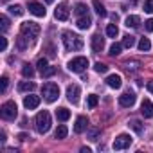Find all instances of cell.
Returning a JSON list of instances; mask_svg holds the SVG:
<instances>
[{"instance_id": "obj_43", "label": "cell", "mask_w": 153, "mask_h": 153, "mask_svg": "<svg viewBox=\"0 0 153 153\" xmlns=\"http://www.w3.org/2000/svg\"><path fill=\"white\" fill-rule=\"evenodd\" d=\"M81 153H90V148H81Z\"/></svg>"}, {"instance_id": "obj_20", "label": "cell", "mask_w": 153, "mask_h": 153, "mask_svg": "<svg viewBox=\"0 0 153 153\" xmlns=\"http://www.w3.org/2000/svg\"><path fill=\"white\" fill-rule=\"evenodd\" d=\"M34 87H36V85H34L33 81H22V83L18 85V90H20V92H33Z\"/></svg>"}, {"instance_id": "obj_7", "label": "cell", "mask_w": 153, "mask_h": 153, "mask_svg": "<svg viewBox=\"0 0 153 153\" xmlns=\"http://www.w3.org/2000/svg\"><path fill=\"white\" fill-rule=\"evenodd\" d=\"M79 94H81V88L78 85H68L67 87V99L72 105H78L79 103Z\"/></svg>"}, {"instance_id": "obj_15", "label": "cell", "mask_w": 153, "mask_h": 153, "mask_svg": "<svg viewBox=\"0 0 153 153\" xmlns=\"http://www.w3.org/2000/svg\"><path fill=\"white\" fill-rule=\"evenodd\" d=\"M29 11H31L34 16H45V13H47L40 2H29Z\"/></svg>"}, {"instance_id": "obj_40", "label": "cell", "mask_w": 153, "mask_h": 153, "mask_svg": "<svg viewBox=\"0 0 153 153\" xmlns=\"http://www.w3.org/2000/svg\"><path fill=\"white\" fill-rule=\"evenodd\" d=\"M146 31H153V18H149V20H146Z\"/></svg>"}, {"instance_id": "obj_27", "label": "cell", "mask_w": 153, "mask_h": 153, "mask_svg": "<svg viewBox=\"0 0 153 153\" xmlns=\"http://www.w3.org/2000/svg\"><path fill=\"white\" fill-rule=\"evenodd\" d=\"M106 34H108L110 38H115V36L119 34V29H117V25H114V24H110V25L106 27Z\"/></svg>"}, {"instance_id": "obj_36", "label": "cell", "mask_w": 153, "mask_h": 153, "mask_svg": "<svg viewBox=\"0 0 153 153\" xmlns=\"http://www.w3.org/2000/svg\"><path fill=\"white\" fill-rule=\"evenodd\" d=\"M47 67H49V65H47V59H45V58H40V59H38V70L43 72Z\"/></svg>"}, {"instance_id": "obj_13", "label": "cell", "mask_w": 153, "mask_h": 153, "mask_svg": "<svg viewBox=\"0 0 153 153\" xmlns=\"http://www.w3.org/2000/svg\"><path fill=\"white\" fill-rule=\"evenodd\" d=\"M87 128H88V119L85 115H81V117L76 119V124H74V131L76 133H83Z\"/></svg>"}, {"instance_id": "obj_38", "label": "cell", "mask_w": 153, "mask_h": 153, "mask_svg": "<svg viewBox=\"0 0 153 153\" xmlns=\"http://www.w3.org/2000/svg\"><path fill=\"white\" fill-rule=\"evenodd\" d=\"M144 11L146 13H153V0H146L144 2Z\"/></svg>"}, {"instance_id": "obj_42", "label": "cell", "mask_w": 153, "mask_h": 153, "mask_svg": "<svg viewBox=\"0 0 153 153\" xmlns=\"http://www.w3.org/2000/svg\"><path fill=\"white\" fill-rule=\"evenodd\" d=\"M148 90L153 94V81H149V83H148Z\"/></svg>"}, {"instance_id": "obj_35", "label": "cell", "mask_w": 153, "mask_h": 153, "mask_svg": "<svg viewBox=\"0 0 153 153\" xmlns=\"http://www.w3.org/2000/svg\"><path fill=\"white\" fill-rule=\"evenodd\" d=\"M0 22H2V31L6 33V31L9 29V20H7V16H6V15H2V16H0Z\"/></svg>"}, {"instance_id": "obj_44", "label": "cell", "mask_w": 153, "mask_h": 153, "mask_svg": "<svg viewBox=\"0 0 153 153\" xmlns=\"http://www.w3.org/2000/svg\"><path fill=\"white\" fill-rule=\"evenodd\" d=\"M45 2H47V4H52V2H54V0H45Z\"/></svg>"}, {"instance_id": "obj_18", "label": "cell", "mask_w": 153, "mask_h": 153, "mask_svg": "<svg viewBox=\"0 0 153 153\" xmlns=\"http://www.w3.org/2000/svg\"><path fill=\"white\" fill-rule=\"evenodd\" d=\"M67 133H68L67 126H65V124H59V126L56 128V131H54V139L61 140V139H65V137H67Z\"/></svg>"}, {"instance_id": "obj_31", "label": "cell", "mask_w": 153, "mask_h": 153, "mask_svg": "<svg viewBox=\"0 0 153 153\" xmlns=\"http://www.w3.org/2000/svg\"><path fill=\"white\" fill-rule=\"evenodd\" d=\"M94 68H96V72H99V74H105V72L108 70V67H106L105 63H101V61H97V63L94 65Z\"/></svg>"}, {"instance_id": "obj_5", "label": "cell", "mask_w": 153, "mask_h": 153, "mask_svg": "<svg viewBox=\"0 0 153 153\" xmlns=\"http://www.w3.org/2000/svg\"><path fill=\"white\" fill-rule=\"evenodd\" d=\"M18 114V108H16V103L15 101H6L2 105V108H0V115H2V119L6 121H13Z\"/></svg>"}, {"instance_id": "obj_21", "label": "cell", "mask_w": 153, "mask_h": 153, "mask_svg": "<svg viewBox=\"0 0 153 153\" xmlns=\"http://www.w3.org/2000/svg\"><path fill=\"white\" fill-rule=\"evenodd\" d=\"M92 4H94V9H96V13H97L99 16H106V15H108V13H106V9H105V6L99 2V0H94Z\"/></svg>"}, {"instance_id": "obj_12", "label": "cell", "mask_w": 153, "mask_h": 153, "mask_svg": "<svg viewBox=\"0 0 153 153\" xmlns=\"http://www.w3.org/2000/svg\"><path fill=\"white\" fill-rule=\"evenodd\" d=\"M140 114L146 117V119H151L153 117V103L149 99H144L142 105H140Z\"/></svg>"}, {"instance_id": "obj_19", "label": "cell", "mask_w": 153, "mask_h": 153, "mask_svg": "<svg viewBox=\"0 0 153 153\" xmlns=\"http://www.w3.org/2000/svg\"><path fill=\"white\" fill-rule=\"evenodd\" d=\"M140 24V18L137 16V15H131V16H128L126 20H124V25L126 27H137Z\"/></svg>"}, {"instance_id": "obj_33", "label": "cell", "mask_w": 153, "mask_h": 153, "mask_svg": "<svg viewBox=\"0 0 153 153\" xmlns=\"http://www.w3.org/2000/svg\"><path fill=\"white\" fill-rule=\"evenodd\" d=\"M52 74H56V67H47V68L42 72V76H43V78H51Z\"/></svg>"}, {"instance_id": "obj_14", "label": "cell", "mask_w": 153, "mask_h": 153, "mask_svg": "<svg viewBox=\"0 0 153 153\" xmlns=\"http://www.w3.org/2000/svg\"><path fill=\"white\" fill-rule=\"evenodd\" d=\"M106 85H108L110 88H121V85H123L121 76H119V74H110L108 78H106Z\"/></svg>"}, {"instance_id": "obj_9", "label": "cell", "mask_w": 153, "mask_h": 153, "mask_svg": "<svg viewBox=\"0 0 153 153\" xmlns=\"http://www.w3.org/2000/svg\"><path fill=\"white\" fill-rule=\"evenodd\" d=\"M54 16H56L58 20L65 22V20L68 18V4H67V2L58 4V7H56V11H54Z\"/></svg>"}, {"instance_id": "obj_11", "label": "cell", "mask_w": 153, "mask_h": 153, "mask_svg": "<svg viewBox=\"0 0 153 153\" xmlns=\"http://www.w3.org/2000/svg\"><path fill=\"white\" fill-rule=\"evenodd\" d=\"M38 105H40V97L38 96H25L24 97V106L27 108V110H34V108H38Z\"/></svg>"}, {"instance_id": "obj_34", "label": "cell", "mask_w": 153, "mask_h": 153, "mask_svg": "<svg viewBox=\"0 0 153 153\" xmlns=\"http://www.w3.org/2000/svg\"><path fill=\"white\" fill-rule=\"evenodd\" d=\"M7 83H9L7 76H2V79H0V90H2V92H6V90H7Z\"/></svg>"}, {"instance_id": "obj_29", "label": "cell", "mask_w": 153, "mask_h": 153, "mask_svg": "<svg viewBox=\"0 0 153 153\" xmlns=\"http://www.w3.org/2000/svg\"><path fill=\"white\" fill-rule=\"evenodd\" d=\"M99 133H101L99 128H90V130H88V139H90V140H97V139H99Z\"/></svg>"}, {"instance_id": "obj_1", "label": "cell", "mask_w": 153, "mask_h": 153, "mask_svg": "<svg viewBox=\"0 0 153 153\" xmlns=\"http://www.w3.org/2000/svg\"><path fill=\"white\" fill-rule=\"evenodd\" d=\"M40 34V25L34 22H24L20 27V38H18V47L20 49H27L29 45L34 43V40Z\"/></svg>"}, {"instance_id": "obj_28", "label": "cell", "mask_w": 153, "mask_h": 153, "mask_svg": "<svg viewBox=\"0 0 153 153\" xmlns=\"http://www.w3.org/2000/svg\"><path fill=\"white\" fill-rule=\"evenodd\" d=\"M121 49H123V43H114L112 47H110V56H119L121 54Z\"/></svg>"}, {"instance_id": "obj_32", "label": "cell", "mask_w": 153, "mask_h": 153, "mask_svg": "<svg viewBox=\"0 0 153 153\" xmlns=\"http://www.w3.org/2000/svg\"><path fill=\"white\" fill-rule=\"evenodd\" d=\"M87 103H88V108H96L97 103H99V101H97V96H94V94L88 96V101H87Z\"/></svg>"}, {"instance_id": "obj_41", "label": "cell", "mask_w": 153, "mask_h": 153, "mask_svg": "<svg viewBox=\"0 0 153 153\" xmlns=\"http://www.w3.org/2000/svg\"><path fill=\"white\" fill-rule=\"evenodd\" d=\"M18 139H20V140H25V139H29V137H27L25 133H20V135H18Z\"/></svg>"}, {"instance_id": "obj_30", "label": "cell", "mask_w": 153, "mask_h": 153, "mask_svg": "<svg viewBox=\"0 0 153 153\" xmlns=\"http://www.w3.org/2000/svg\"><path fill=\"white\" fill-rule=\"evenodd\" d=\"M149 47H151L149 40H148V38H140V42H139V49H140V51H149Z\"/></svg>"}, {"instance_id": "obj_22", "label": "cell", "mask_w": 153, "mask_h": 153, "mask_svg": "<svg viewBox=\"0 0 153 153\" xmlns=\"http://www.w3.org/2000/svg\"><path fill=\"white\" fill-rule=\"evenodd\" d=\"M56 117H58L59 121H68L70 112H68L67 108H58V110H56Z\"/></svg>"}, {"instance_id": "obj_39", "label": "cell", "mask_w": 153, "mask_h": 153, "mask_svg": "<svg viewBox=\"0 0 153 153\" xmlns=\"http://www.w3.org/2000/svg\"><path fill=\"white\" fill-rule=\"evenodd\" d=\"M0 49H2V51H6L7 49V40L2 36V38H0Z\"/></svg>"}, {"instance_id": "obj_10", "label": "cell", "mask_w": 153, "mask_h": 153, "mask_svg": "<svg viewBox=\"0 0 153 153\" xmlns=\"http://www.w3.org/2000/svg\"><path fill=\"white\" fill-rule=\"evenodd\" d=\"M119 105L121 106H124V108H130V106H133L135 105V94L133 92H124L121 97H119Z\"/></svg>"}, {"instance_id": "obj_17", "label": "cell", "mask_w": 153, "mask_h": 153, "mask_svg": "<svg viewBox=\"0 0 153 153\" xmlns=\"http://www.w3.org/2000/svg\"><path fill=\"white\" fill-rule=\"evenodd\" d=\"M92 25V18H90V15H87V16H79L78 18V27L79 29H88Z\"/></svg>"}, {"instance_id": "obj_8", "label": "cell", "mask_w": 153, "mask_h": 153, "mask_svg": "<svg viewBox=\"0 0 153 153\" xmlns=\"http://www.w3.org/2000/svg\"><path fill=\"white\" fill-rule=\"evenodd\" d=\"M130 144H131V137L126 133H121L114 140V149H124V148H130Z\"/></svg>"}, {"instance_id": "obj_16", "label": "cell", "mask_w": 153, "mask_h": 153, "mask_svg": "<svg viewBox=\"0 0 153 153\" xmlns=\"http://www.w3.org/2000/svg\"><path fill=\"white\" fill-rule=\"evenodd\" d=\"M92 49H94L96 52H101V51L105 49V38H103L101 34H94V36H92Z\"/></svg>"}, {"instance_id": "obj_2", "label": "cell", "mask_w": 153, "mask_h": 153, "mask_svg": "<svg viewBox=\"0 0 153 153\" xmlns=\"http://www.w3.org/2000/svg\"><path fill=\"white\" fill-rule=\"evenodd\" d=\"M61 36H63L61 40H63V45H65L67 51H79V49L83 47V40H81V36H78V34H74V33H70V31H65Z\"/></svg>"}, {"instance_id": "obj_23", "label": "cell", "mask_w": 153, "mask_h": 153, "mask_svg": "<svg viewBox=\"0 0 153 153\" xmlns=\"http://www.w3.org/2000/svg\"><path fill=\"white\" fill-rule=\"evenodd\" d=\"M74 13L78 15V16H87L88 15V7L85 4H78V6H76V9H74Z\"/></svg>"}, {"instance_id": "obj_24", "label": "cell", "mask_w": 153, "mask_h": 153, "mask_svg": "<svg viewBox=\"0 0 153 153\" xmlns=\"http://www.w3.org/2000/svg\"><path fill=\"white\" fill-rule=\"evenodd\" d=\"M135 45V36H131V34H126L124 38H123V47H128V49H131Z\"/></svg>"}, {"instance_id": "obj_26", "label": "cell", "mask_w": 153, "mask_h": 153, "mask_svg": "<svg viewBox=\"0 0 153 153\" xmlns=\"http://www.w3.org/2000/svg\"><path fill=\"white\" fill-rule=\"evenodd\" d=\"M9 13L15 16H22L24 15V7L22 6H9Z\"/></svg>"}, {"instance_id": "obj_37", "label": "cell", "mask_w": 153, "mask_h": 153, "mask_svg": "<svg viewBox=\"0 0 153 153\" xmlns=\"http://www.w3.org/2000/svg\"><path fill=\"white\" fill-rule=\"evenodd\" d=\"M130 126H131L137 133H142V124H140L139 121H131V123H130Z\"/></svg>"}, {"instance_id": "obj_4", "label": "cell", "mask_w": 153, "mask_h": 153, "mask_svg": "<svg viewBox=\"0 0 153 153\" xmlns=\"http://www.w3.org/2000/svg\"><path fill=\"white\" fill-rule=\"evenodd\" d=\"M42 94H43V97H45L47 103H54V101L58 99V96H59V87H58L56 83H52V81L43 83V87H42Z\"/></svg>"}, {"instance_id": "obj_25", "label": "cell", "mask_w": 153, "mask_h": 153, "mask_svg": "<svg viewBox=\"0 0 153 153\" xmlns=\"http://www.w3.org/2000/svg\"><path fill=\"white\" fill-rule=\"evenodd\" d=\"M22 74H24V78H33V76H34V68H33L29 63H25V65L22 67Z\"/></svg>"}, {"instance_id": "obj_3", "label": "cell", "mask_w": 153, "mask_h": 153, "mask_svg": "<svg viewBox=\"0 0 153 153\" xmlns=\"http://www.w3.org/2000/svg\"><path fill=\"white\" fill-rule=\"evenodd\" d=\"M34 124H36V131L38 133H47L51 130V114L47 110L40 112L34 119Z\"/></svg>"}, {"instance_id": "obj_6", "label": "cell", "mask_w": 153, "mask_h": 153, "mask_svg": "<svg viewBox=\"0 0 153 153\" xmlns=\"http://www.w3.org/2000/svg\"><path fill=\"white\" fill-rule=\"evenodd\" d=\"M88 67V59L85 58V56H78V58H72L70 61H68V70L70 72H83L85 68Z\"/></svg>"}]
</instances>
